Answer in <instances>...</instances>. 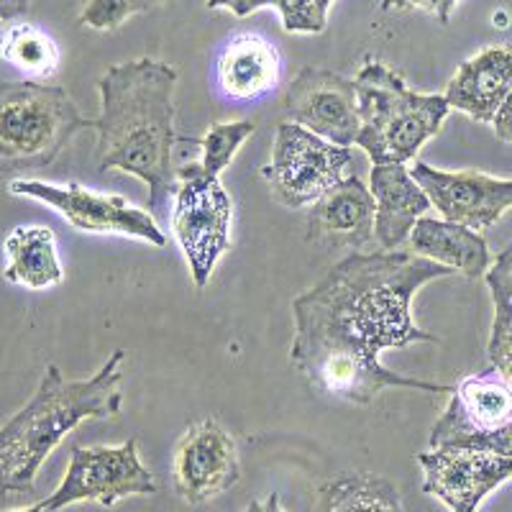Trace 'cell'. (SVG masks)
<instances>
[{"mask_svg":"<svg viewBox=\"0 0 512 512\" xmlns=\"http://www.w3.org/2000/svg\"><path fill=\"white\" fill-rule=\"evenodd\" d=\"M428 441L512 456V384L497 369L461 379Z\"/></svg>","mask_w":512,"mask_h":512,"instance_id":"52a82bcc","label":"cell"},{"mask_svg":"<svg viewBox=\"0 0 512 512\" xmlns=\"http://www.w3.org/2000/svg\"><path fill=\"white\" fill-rule=\"evenodd\" d=\"M354 85L361 121L356 146L374 167L413 162L451 113L446 95L415 93L400 72L374 57L364 59Z\"/></svg>","mask_w":512,"mask_h":512,"instance_id":"277c9868","label":"cell"},{"mask_svg":"<svg viewBox=\"0 0 512 512\" xmlns=\"http://www.w3.org/2000/svg\"><path fill=\"white\" fill-rule=\"evenodd\" d=\"M8 512H47V510H44V505H41V502H36V505L24 507V510H8Z\"/></svg>","mask_w":512,"mask_h":512,"instance_id":"d6a6232c","label":"cell"},{"mask_svg":"<svg viewBox=\"0 0 512 512\" xmlns=\"http://www.w3.org/2000/svg\"><path fill=\"white\" fill-rule=\"evenodd\" d=\"M313 512H405L402 497L390 479L354 472L328 479L318 487Z\"/></svg>","mask_w":512,"mask_h":512,"instance_id":"44dd1931","label":"cell"},{"mask_svg":"<svg viewBox=\"0 0 512 512\" xmlns=\"http://www.w3.org/2000/svg\"><path fill=\"white\" fill-rule=\"evenodd\" d=\"M93 118H82L64 88L44 82L0 85V172L49 167Z\"/></svg>","mask_w":512,"mask_h":512,"instance_id":"5b68a950","label":"cell"},{"mask_svg":"<svg viewBox=\"0 0 512 512\" xmlns=\"http://www.w3.org/2000/svg\"><path fill=\"white\" fill-rule=\"evenodd\" d=\"M315 3H318L320 11H323V13H326V16H328V8H331L333 0H315Z\"/></svg>","mask_w":512,"mask_h":512,"instance_id":"836d02e7","label":"cell"},{"mask_svg":"<svg viewBox=\"0 0 512 512\" xmlns=\"http://www.w3.org/2000/svg\"><path fill=\"white\" fill-rule=\"evenodd\" d=\"M374 216L377 203L372 190L356 175H349L310 205V239L333 249H361L374 239Z\"/></svg>","mask_w":512,"mask_h":512,"instance_id":"9a60e30c","label":"cell"},{"mask_svg":"<svg viewBox=\"0 0 512 512\" xmlns=\"http://www.w3.org/2000/svg\"><path fill=\"white\" fill-rule=\"evenodd\" d=\"M423 492L451 512H479V505L497 487L512 482V456L477 448L438 446L418 454Z\"/></svg>","mask_w":512,"mask_h":512,"instance_id":"7c38bea8","label":"cell"},{"mask_svg":"<svg viewBox=\"0 0 512 512\" xmlns=\"http://www.w3.org/2000/svg\"><path fill=\"white\" fill-rule=\"evenodd\" d=\"M164 0H88L80 11V24L93 31H116L128 18L149 13Z\"/></svg>","mask_w":512,"mask_h":512,"instance_id":"cb8c5ba5","label":"cell"},{"mask_svg":"<svg viewBox=\"0 0 512 512\" xmlns=\"http://www.w3.org/2000/svg\"><path fill=\"white\" fill-rule=\"evenodd\" d=\"M123 361L116 349L90 379H67L49 364L34 397L0 425V495H29L54 448L85 420L121 413Z\"/></svg>","mask_w":512,"mask_h":512,"instance_id":"3957f363","label":"cell"},{"mask_svg":"<svg viewBox=\"0 0 512 512\" xmlns=\"http://www.w3.org/2000/svg\"><path fill=\"white\" fill-rule=\"evenodd\" d=\"M0 57L26 80L44 82L57 75L62 52L52 34L34 24H16L3 34Z\"/></svg>","mask_w":512,"mask_h":512,"instance_id":"7402d4cb","label":"cell"},{"mask_svg":"<svg viewBox=\"0 0 512 512\" xmlns=\"http://www.w3.org/2000/svg\"><path fill=\"white\" fill-rule=\"evenodd\" d=\"M280 52L259 34H239L228 41L216 62L218 88L231 100H256L280 82Z\"/></svg>","mask_w":512,"mask_h":512,"instance_id":"ac0fdd59","label":"cell"},{"mask_svg":"<svg viewBox=\"0 0 512 512\" xmlns=\"http://www.w3.org/2000/svg\"><path fill=\"white\" fill-rule=\"evenodd\" d=\"M277 3H280V0H208V8H226L233 16L246 18L254 11H259V8H277Z\"/></svg>","mask_w":512,"mask_h":512,"instance_id":"f1b7e54d","label":"cell"},{"mask_svg":"<svg viewBox=\"0 0 512 512\" xmlns=\"http://www.w3.org/2000/svg\"><path fill=\"white\" fill-rule=\"evenodd\" d=\"M6 251V282L26 290H47L64 280L57 254V239L47 226H18L3 241Z\"/></svg>","mask_w":512,"mask_h":512,"instance_id":"ffe728a7","label":"cell"},{"mask_svg":"<svg viewBox=\"0 0 512 512\" xmlns=\"http://www.w3.org/2000/svg\"><path fill=\"white\" fill-rule=\"evenodd\" d=\"M369 190L377 203L374 236L379 246L395 251L410 239L415 223L431 210V200L405 164H379L372 169Z\"/></svg>","mask_w":512,"mask_h":512,"instance_id":"e0dca14e","label":"cell"},{"mask_svg":"<svg viewBox=\"0 0 512 512\" xmlns=\"http://www.w3.org/2000/svg\"><path fill=\"white\" fill-rule=\"evenodd\" d=\"M8 192L16 198L39 200L49 205L82 233H113V236H128V239L146 241L152 246H167V236L157 226L152 213L136 208L123 195L93 192L75 180L54 185V182L24 180V177L8 182Z\"/></svg>","mask_w":512,"mask_h":512,"instance_id":"30bf717a","label":"cell"},{"mask_svg":"<svg viewBox=\"0 0 512 512\" xmlns=\"http://www.w3.org/2000/svg\"><path fill=\"white\" fill-rule=\"evenodd\" d=\"M241 479L239 446L216 418L187 428L172 454V489L185 505H205Z\"/></svg>","mask_w":512,"mask_h":512,"instance_id":"8fae6325","label":"cell"},{"mask_svg":"<svg viewBox=\"0 0 512 512\" xmlns=\"http://www.w3.org/2000/svg\"><path fill=\"white\" fill-rule=\"evenodd\" d=\"M277 11L282 18V29L287 34H323L328 16L318 8L315 0H280Z\"/></svg>","mask_w":512,"mask_h":512,"instance_id":"484cf974","label":"cell"},{"mask_svg":"<svg viewBox=\"0 0 512 512\" xmlns=\"http://www.w3.org/2000/svg\"><path fill=\"white\" fill-rule=\"evenodd\" d=\"M408 241L415 256L454 269L469 280L484 277L489 269L487 241L477 231L459 226V223L423 216L410 231Z\"/></svg>","mask_w":512,"mask_h":512,"instance_id":"d6986e66","label":"cell"},{"mask_svg":"<svg viewBox=\"0 0 512 512\" xmlns=\"http://www.w3.org/2000/svg\"><path fill=\"white\" fill-rule=\"evenodd\" d=\"M3 34H6V29H3V18H0V44H3Z\"/></svg>","mask_w":512,"mask_h":512,"instance_id":"e575fe53","label":"cell"},{"mask_svg":"<svg viewBox=\"0 0 512 512\" xmlns=\"http://www.w3.org/2000/svg\"><path fill=\"white\" fill-rule=\"evenodd\" d=\"M492 126H495V134L497 139L507 141V144H512V90L510 95L505 98V103H502V108L497 111L495 121H492Z\"/></svg>","mask_w":512,"mask_h":512,"instance_id":"f546056e","label":"cell"},{"mask_svg":"<svg viewBox=\"0 0 512 512\" xmlns=\"http://www.w3.org/2000/svg\"><path fill=\"white\" fill-rule=\"evenodd\" d=\"M512 90V44L479 49L461 64L446 88L451 108L479 123L495 121Z\"/></svg>","mask_w":512,"mask_h":512,"instance_id":"2e32d148","label":"cell"},{"mask_svg":"<svg viewBox=\"0 0 512 512\" xmlns=\"http://www.w3.org/2000/svg\"><path fill=\"white\" fill-rule=\"evenodd\" d=\"M454 269L402 251L351 254L292 303L295 341L290 361L305 382L326 395L369 405L387 387L441 392L454 387L395 374L379 361L384 349L438 341L415 326V292Z\"/></svg>","mask_w":512,"mask_h":512,"instance_id":"6da1fadb","label":"cell"},{"mask_svg":"<svg viewBox=\"0 0 512 512\" xmlns=\"http://www.w3.org/2000/svg\"><path fill=\"white\" fill-rule=\"evenodd\" d=\"M157 492V479L141 464L139 441L128 438L121 446H75L62 482L47 500V512L95 502L113 507L126 497H144Z\"/></svg>","mask_w":512,"mask_h":512,"instance_id":"9c48e42d","label":"cell"},{"mask_svg":"<svg viewBox=\"0 0 512 512\" xmlns=\"http://www.w3.org/2000/svg\"><path fill=\"white\" fill-rule=\"evenodd\" d=\"M456 3L459 0H382V11H425L436 16L443 26L451 21V13H454Z\"/></svg>","mask_w":512,"mask_h":512,"instance_id":"83f0119b","label":"cell"},{"mask_svg":"<svg viewBox=\"0 0 512 512\" xmlns=\"http://www.w3.org/2000/svg\"><path fill=\"white\" fill-rule=\"evenodd\" d=\"M492 303H495V320H492L487 354L492 369H497L512 384V303L502 297H492Z\"/></svg>","mask_w":512,"mask_h":512,"instance_id":"d4e9b609","label":"cell"},{"mask_svg":"<svg viewBox=\"0 0 512 512\" xmlns=\"http://www.w3.org/2000/svg\"><path fill=\"white\" fill-rule=\"evenodd\" d=\"M431 205L443 221L459 223L472 231H487L512 208V180L489 177L477 169L443 172L425 162H415L410 169Z\"/></svg>","mask_w":512,"mask_h":512,"instance_id":"5bb4252c","label":"cell"},{"mask_svg":"<svg viewBox=\"0 0 512 512\" xmlns=\"http://www.w3.org/2000/svg\"><path fill=\"white\" fill-rule=\"evenodd\" d=\"M177 70L162 59L141 57L113 64L98 80V172L121 169L149 187V208L159 210L177 192L175 149Z\"/></svg>","mask_w":512,"mask_h":512,"instance_id":"7a4b0ae2","label":"cell"},{"mask_svg":"<svg viewBox=\"0 0 512 512\" xmlns=\"http://www.w3.org/2000/svg\"><path fill=\"white\" fill-rule=\"evenodd\" d=\"M31 0H0V18L3 21H11V18L24 16L29 11Z\"/></svg>","mask_w":512,"mask_h":512,"instance_id":"1f68e13d","label":"cell"},{"mask_svg":"<svg viewBox=\"0 0 512 512\" xmlns=\"http://www.w3.org/2000/svg\"><path fill=\"white\" fill-rule=\"evenodd\" d=\"M177 177L180 185L175 192L172 231L185 251L192 282L203 290L231 246L233 200L221 177L205 175L198 162L182 164Z\"/></svg>","mask_w":512,"mask_h":512,"instance_id":"8992f818","label":"cell"},{"mask_svg":"<svg viewBox=\"0 0 512 512\" xmlns=\"http://www.w3.org/2000/svg\"><path fill=\"white\" fill-rule=\"evenodd\" d=\"M290 121L336 146L356 144L361 131L356 85L349 77L320 67H303L285 95Z\"/></svg>","mask_w":512,"mask_h":512,"instance_id":"4fadbf2b","label":"cell"},{"mask_svg":"<svg viewBox=\"0 0 512 512\" xmlns=\"http://www.w3.org/2000/svg\"><path fill=\"white\" fill-rule=\"evenodd\" d=\"M256 131V126L251 121H223L213 123L208 128V134L200 141H192L203 149V157H200L198 167L203 169L205 175L221 177L223 169H228V164L233 162L236 152L241 149L246 139H251Z\"/></svg>","mask_w":512,"mask_h":512,"instance_id":"603a6c76","label":"cell"},{"mask_svg":"<svg viewBox=\"0 0 512 512\" xmlns=\"http://www.w3.org/2000/svg\"><path fill=\"white\" fill-rule=\"evenodd\" d=\"M241 512H290V510L282 505V497L277 495V492H272V495H264V497H259V500H254L249 507H244Z\"/></svg>","mask_w":512,"mask_h":512,"instance_id":"4dcf8cb0","label":"cell"},{"mask_svg":"<svg viewBox=\"0 0 512 512\" xmlns=\"http://www.w3.org/2000/svg\"><path fill=\"white\" fill-rule=\"evenodd\" d=\"M484 280H487L492 297H502L512 303V244L497 254L495 264L487 269Z\"/></svg>","mask_w":512,"mask_h":512,"instance_id":"4316f807","label":"cell"},{"mask_svg":"<svg viewBox=\"0 0 512 512\" xmlns=\"http://www.w3.org/2000/svg\"><path fill=\"white\" fill-rule=\"evenodd\" d=\"M351 149L320 139L308 128L282 121L274 136L272 159L262 169L272 198L292 210L318 203L336 182L344 180Z\"/></svg>","mask_w":512,"mask_h":512,"instance_id":"ba28073f","label":"cell"}]
</instances>
